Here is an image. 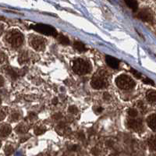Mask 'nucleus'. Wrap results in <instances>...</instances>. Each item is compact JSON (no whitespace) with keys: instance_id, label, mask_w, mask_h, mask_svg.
<instances>
[{"instance_id":"obj_1","label":"nucleus","mask_w":156,"mask_h":156,"mask_svg":"<svg viewBox=\"0 0 156 156\" xmlns=\"http://www.w3.org/2000/svg\"><path fill=\"white\" fill-rule=\"evenodd\" d=\"M73 69L75 73L79 75L87 74L91 70V66L85 60L78 58L73 62Z\"/></svg>"},{"instance_id":"obj_2","label":"nucleus","mask_w":156,"mask_h":156,"mask_svg":"<svg viewBox=\"0 0 156 156\" xmlns=\"http://www.w3.org/2000/svg\"><path fill=\"white\" fill-rule=\"evenodd\" d=\"M116 85L122 90H129L135 86L134 80L127 75L122 74L115 78Z\"/></svg>"},{"instance_id":"obj_3","label":"nucleus","mask_w":156,"mask_h":156,"mask_svg":"<svg viewBox=\"0 0 156 156\" xmlns=\"http://www.w3.org/2000/svg\"><path fill=\"white\" fill-rule=\"evenodd\" d=\"M107 73L105 71H99V73L94 76L91 80V86L94 89H101L105 87L108 84L107 82Z\"/></svg>"},{"instance_id":"obj_4","label":"nucleus","mask_w":156,"mask_h":156,"mask_svg":"<svg viewBox=\"0 0 156 156\" xmlns=\"http://www.w3.org/2000/svg\"><path fill=\"white\" fill-rule=\"evenodd\" d=\"M6 40L13 48H18L23 44V36L17 30H12L6 35Z\"/></svg>"},{"instance_id":"obj_5","label":"nucleus","mask_w":156,"mask_h":156,"mask_svg":"<svg viewBox=\"0 0 156 156\" xmlns=\"http://www.w3.org/2000/svg\"><path fill=\"white\" fill-rule=\"evenodd\" d=\"M30 28L39 32V33H41V34H45V35L54 36V37L58 36L56 30L53 27L49 26V25L43 24V23H37V24L30 26Z\"/></svg>"},{"instance_id":"obj_6","label":"nucleus","mask_w":156,"mask_h":156,"mask_svg":"<svg viewBox=\"0 0 156 156\" xmlns=\"http://www.w3.org/2000/svg\"><path fill=\"white\" fill-rule=\"evenodd\" d=\"M30 43L33 48L37 51H42L45 48L46 40L38 36H32L30 39Z\"/></svg>"},{"instance_id":"obj_7","label":"nucleus","mask_w":156,"mask_h":156,"mask_svg":"<svg viewBox=\"0 0 156 156\" xmlns=\"http://www.w3.org/2000/svg\"><path fill=\"white\" fill-rule=\"evenodd\" d=\"M128 126L130 129H133L135 131H140L143 127V123L140 119H131L128 120Z\"/></svg>"},{"instance_id":"obj_8","label":"nucleus","mask_w":156,"mask_h":156,"mask_svg":"<svg viewBox=\"0 0 156 156\" xmlns=\"http://www.w3.org/2000/svg\"><path fill=\"white\" fill-rule=\"evenodd\" d=\"M137 17L144 22H150L152 20L153 16L151 12L147 9H142L137 13Z\"/></svg>"},{"instance_id":"obj_9","label":"nucleus","mask_w":156,"mask_h":156,"mask_svg":"<svg viewBox=\"0 0 156 156\" xmlns=\"http://www.w3.org/2000/svg\"><path fill=\"white\" fill-rule=\"evenodd\" d=\"M12 131V128L9 124L3 123V124L0 125V136L2 137L9 136Z\"/></svg>"},{"instance_id":"obj_10","label":"nucleus","mask_w":156,"mask_h":156,"mask_svg":"<svg viewBox=\"0 0 156 156\" xmlns=\"http://www.w3.org/2000/svg\"><path fill=\"white\" fill-rule=\"evenodd\" d=\"M105 61H106L107 65H108L110 67L113 68V69H117L119 67V61L117 58H114V57L107 55L106 58H105Z\"/></svg>"},{"instance_id":"obj_11","label":"nucleus","mask_w":156,"mask_h":156,"mask_svg":"<svg viewBox=\"0 0 156 156\" xmlns=\"http://www.w3.org/2000/svg\"><path fill=\"white\" fill-rule=\"evenodd\" d=\"M147 123L153 131L156 132V114H151L147 117Z\"/></svg>"},{"instance_id":"obj_12","label":"nucleus","mask_w":156,"mask_h":156,"mask_svg":"<svg viewBox=\"0 0 156 156\" xmlns=\"http://www.w3.org/2000/svg\"><path fill=\"white\" fill-rule=\"evenodd\" d=\"M147 99L149 102L152 104H156V91L154 90H149L146 94Z\"/></svg>"},{"instance_id":"obj_13","label":"nucleus","mask_w":156,"mask_h":156,"mask_svg":"<svg viewBox=\"0 0 156 156\" xmlns=\"http://www.w3.org/2000/svg\"><path fill=\"white\" fill-rule=\"evenodd\" d=\"M73 46L78 51H85L87 50L84 44L80 42V41H75L74 44H73Z\"/></svg>"},{"instance_id":"obj_14","label":"nucleus","mask_w":156,"mask_h":156,"mask_svg":"<svg viewBox=\"0 0 156 156\" xmlns=\"http://www.w3.org/2000/svg\"><path fill=\"white\" fill-rule=\"evenodd\" d=\"M125 3L129 6L130 9H133V11H136L138 8V4L136 1H133V0H127L125 2Z\"/></svg>"},{"instance_id":"obj_15","label":"nucleus","mask_w":156,"mask_h":156,"mask_svg":"<svg viewBox=\"0 0 156 156\" xmlns=\"http://www.w3.org/2000/svg\"><path fill=\"white\" fill-rule=\"evenodd\" d=\"M148 145L151 150L156 151V136H152L149 138Z\"/></svg>"},{"instance_id":"obj_16","label":"nucleus","mask_w":156,"mask_h":156,"mask_svg":"<svg viewBox=\"0 0 156 156\" xmlns=\"http://www.w3.org/2000/svg\"><path fill=\"white\" fill-rule=\"evenodd\" d=\"M57 37H58V41H59L61 44H65V45H67V44H69V38H68L67 37H66V36L62 35V34H58V35L57 36Z\"/></svg>"},{"instance_id":"obj_17","label":"nucleus","mask_w":156,"mask_h":156,"mask_svg":"<svg viewBox=\"0 0 156 156\" xmlns=\"http://www.w3.org/2000/svg\"><path fill=\"white\" fill-rule=\"evenodd\" d=\"M13 152V147L10 145H8L5 147V153L6 155H10Z\"/></svg>"},{"instance_id":"obj_18","label":"nucleus","mask_w":156,"mask_h":156,"mask_svg":"<svg viewBox=\"0 0 156 156\" xmlns=\"http://www.w3.org/2000/svg\"><path fill=\"white\" fill-rule=\"evenodd\" d=\"M128 114H129V115H130V116L133 118V117H136L137 115L138 112H137V111L135 108H129L128 110Z\"/></svg>"},{"instance_id":"obj_19","label":"nucleus","mask_w":156,"mask_h":156,"mask_svg":"<svg viewBox=\"0 0 156 156\" xmlns=\"http://www.w3.org/2000/svg\"><path fill=\"white\" fill-rule=\"evenodd\" d=\"M27 54L23 53L21 55H20V58H19L20 63V62H21V63H23V62H25L26 61H27Z\"/></svg>"},{"instance_id":"obj_20","label":"nucleus","mask_w":156,"mask_h":156,"mask_svg":"<svg viewBox=\"0 0 156 156\" xmlns=\"http://www.w3.org/2000/svg\"><path fill=\"white\" fill-rule=\"evenodd\" d=\"M130 72H131V73H133V76H136V78H138V79H140V78L141 77V73H139L138 71H136V69H130Z\"/></svg>"},{"instance_id":"obj_21","label":"nucleus","mask_w":156,"mask_h":156,"mask_svg":"<svg viewBox=\"0 0 156 156\" xmlns=\"http://www.w3.org/2000/svg\"><path fill=\"white\" fill-rule=\"evenodd\" d=\"M144 83H146V84H149V85H154V81H153L152 80H151V79H149V78H145V79H144Z\"/></svg>"},{"instance_id":"obj_22","label":"nucleus","mask_w":156,"mask_h":156,"mask_svg":"<svg viewBox=\"0 0 156 156\" xmlns=\"http://www.w3.org/2000/svg\"><path fill=\"white\" fill-rule=\"evenodd\" d=\"M69 112L71 113H76L78 112V109L76 106H70L69 108Z\"/></svg>"},{"instance_id":"obj_23","label":"nucleus","mask_w":156,"mask_h":156,"mask_svg":"<svg viewBox=\"0 0 156 156\" xmlns=\"http://www.w3.org/2000/svg\"><path fill=\"white\" fill-rule=\"evenodd\" d=\"M5 118V112H4L3 110L0 109V121L3 120Z\"/></svg>"},{"instance_id":"obj_24","label":"nucleus","mask_w":156,"mask_h":156,"mask_svg":"<svg viewBox=\"0 0 156 156\" xmlns=\"http://www.w3.org/2000/svg\"><path fill=\"white\" fill-rule=\"evenodd\" d=\"M4 60H5V54L2 51H0V63L3 62Z\"/></svg>"},{"instance_id":"obj_25","label":"nucleus","mask_w":156,"mask_h":156,"mask_svg":"<svg viewBox=\"0 0 156 156\" xmlns=\"http://www.w3.org/2000/svg\"><path fill=\"white\" fill-rule=\"evenodd\" d=\"M44 132V129H35V133L37 135H39V134H41V133H43Z\"/></svg>"},{"instance_id":"obj_26","label":"nucleus","mask_w":156,"mask_h":156,"mask_svg":"<svg viewBox=\"0 0 156 156\" xmlns=\"http://www.w3.org/2000/svg\"><path fill=\"white\" fill-rule=\"evenodd\" d=\"M12 119L13 121H16L19 119V115H18V114H13L12 116Z\"/></svg>"},{"instance_id":"obj_27","label":"nucleus","mask_w":156,"mask_h":156,"mask_svg":"<svg viewBox=\"0 0 156 156\" xmlns=\"http://www.w3.org/2000/svg\"><path fill=\"white\" fill-rule=\"evenodd\" d=\"M4 85V78L2 76H0V87Z\"/></svg>"},{"instance_id":"obj_28","label":"nucleus","mask_w":156,"mask_h":156,"mask_svg":"<svg viewBox=\"0 0 156 156\" xmlns=\"http://www.w3.org/2000/svg\"><path fill=\"white\" fill-rule=\"evenodd\" d=\"M104 98L106 100H108V98H110L109 94H108V93H105V94H104Z\"/></svg>"},{"instance_id":"obj_29","label":"nucleus","mask_w":156,"mask_h":156,"mask_svg":"<svg viewBox=\"0 0 156 156\" xmlns=\"http://www.w3.org/2000/svg\"><path fill=\"white\" fill-rule=\"evenodd\" d=\"M101 111H102V108H101V107L96 108V112H97L98 113H99V112H101Z\"/></svg>"},{"instance_id":"obj_30","label":"nucleus","mask_w":156,"mask_h":156,"mask_svg":"<svg viewBox=\"0 0 156 156\" xmlns=\"http://www.w3.org/2000/svg\"><path fill=\"white\" fill-rule=\"evenodd\" d=\"M2 31H3V27H2V25L0 24V35H1V34H2Z\"/></svg>"},{"instance_id":"obj_31","label":"nucleus","mask_w":156,"mask_h":156,"mask_svg":"<svg viewBox=\"0 0 156 156\" xmlns=\"http://www.w3.org/2000/svg\"><path fill=\"white\" fill-rule=\"evenodd\" d=\"M58 101V100L56 99V98H55V99H54V101H52V103H53V104H56V101Z\"/></svg>"}]
</instances>
